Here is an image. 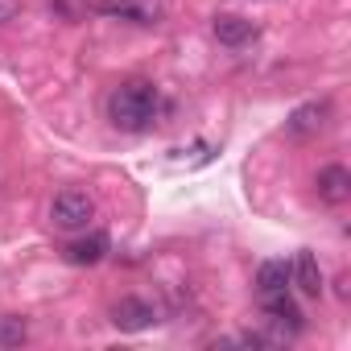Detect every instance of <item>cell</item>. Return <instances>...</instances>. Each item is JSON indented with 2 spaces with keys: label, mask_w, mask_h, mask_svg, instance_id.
I'll use <instances>...</instances> for the list:
<instances>
[{
  "label": "cell",
  "mask_w": 351,
  "mask_h": 351,
  "mask_svg": "<svg viewBox=\"0 0 351 351\" xmlns=\"http://www.w3.org/2000/svg\"><path fill=\"white\" fill-rule=\"evenodd\" d=\"M157 108H161V95L149 79H128L108 95V120L120 132H149L157 120Z\"/></svg>",
  "instance_id": "6da1fadb"
},
{
  "label": "cell",
  "mask_w": 351,
  "mask_h": 351,
  "mask_svg": "<svg viewBox=\"0 0 351 351\" xmlns=\"http://www.w3.org/2000/svg\"><path fill=\"white\" fill-rule=\"evenodd\" d=\"M91 215H95V203H91V195L87 191H62L54 203H50V223L58 228V232H83L87 223H91Z\"/></svg>",
  "instance_id": "7a4b0ae2"
},
{
  "label": "cell",
  "mask_w": 351,
  "mask_h": 351,
  "mask_svg": "<svg viewBox=\"0 0 351 351\" xmlns=\"http://www.w3.org/2000/svg\"><path fill=\"white\" fill-rule=\"evenodd\" d=\"M112 322H116V330H128V335L149 330V326L157 322V306L145 302V298H120V302L112 306Z\"/></svg>",
  "instance_id": "3957f363"
},
{
  "label": "cell",
  "mask_w": 351,
  "mask_h": 351,
  "mask_svg": "<svg viewBox=\"0 0 351 351\" xmlns=\"http://www.w3.org/2000/svg\"><path fill=\"white\" fill-rule=\"evenodd\" d=\"M326 120H330V99H314V104H302V108H293L289 112V120H285V132L289 136H318L322 128H326Z\"/></svg>",
  "instance_id": "277c9868"
},
{
  "label": "cell",
  "mask_w": 351,
  "mask_h": 351,
  "mask_svg": "<svg viewBox=\"0 0 351 351\" xmlns=\"http://www.w3.org/2000/svg\"><path fill=\"white\" fill-rule=\"evenodd\" d=\"M261 310L269 314V322H273V326H277L285 339L302 330V310L293 306L289 289H281V293H261Z\"/></svg>",
  "instance_id": "5b68a950"
},
{
  "label": "cell",
  "mask_w": 351,
  "mask_h": 351,
  "mask_svg": "<svg viewBox=\"0 0 351 351\" xmlns=\"http://www.w3.org/2000/svg\"><path fill=\"white\" fill-rule=\"evenodd\" d=\"M318 199L322 203H330V207H339V203H347L351 199V173L343 169V165H326V169H318Z\"/></svg>",
  "instance_id": "8992f818"
},
{
  "label": "cell",
  "mask_w": 351,
  "mask_h": 351,
  "mask_svg": "<svg viewBox=\"0 0 351 351\" xmlns=\"http://www.w3.org/2000/svg\"><path fill=\"white\" fill-rule=\"evenodd\" d=\"M289 285H298L306 298H318L322 293V269H318L314 252H298L289 261Z\"/></svg>",
  "instance_id": "52a82bcc"
},
{
  "label": "cell",
  "mask_w": 351,
  "mask_h": 351,
  "mask_svg": "<svg viewBox=\"0 0 351 351\" xmlns=\"http://www.w3.org/2000/svg\"><path fill=\"white\" fill-rule=\"evenodd\" d=\"M215 38L223 42V46H248L252 38H256V25L248 21V17H236V13H223V17H215Z\"/></svg>",
  "instance_id": "ba28073f"
},
{
  "label": "cell",
  "mask_w": 351,
  "mask_h": 351,
  "mask_svg": "<svg viewBox=\"0 0 351 351\" xmlns=\"http://www.w3.org/2000/svg\"><path fill=\"white\" fill-rule=\"evenodd\" d=\"M104 252H108V236L104 232H91V236L66 244V261L71 265H95V261H104Z\"/></svg>",
  "instance_id": "9c48e42d"
},
{
  "label": "cell",
  "mask_w": 351,
  "mask_h": 351,
  "mask_svg": "<svg viewBox=\"0 0 351 351\" xmlns=\"http://www.w3.org/2000/svg\"><path fill=\"white\" fill-rule=\"evenodd\" d=\"M256 289L261 293H281L289 289V261H265L256 269Z\"/></svg>",
  "instance_id": "30bf717a"
},
{
  "label": "cell",
  "mask_w": 351,
  "mask_h": 351,
  "mask_svg": "<svg viewBox=\"0 0 351 351\" xmlns=\"http://www.w3.org/2000/svg\"><path fill=\"white\" fill-rule=\"evenodd\" d=\"M25 318H17V314H9V318H0V343L5 347H21L25 343Z\"/></svg>",
  "instance_id": "8fae6325"
},
{
  "label": "cell",
  "mask_w": 351,
  "mask_h": 351,
  "mask_svg": "<svg viewBox=\"0 0 351 351\" xmlns=\"http://www.w3.org/2000/svg\"><path fill=\"white\" fill-rule=\"evenodd\" d=\"M99 13H108V17H145L136 9V0H99Z\"/></svg>",
  "instance_id": "7c38bea8"
},
{
  "label": "cell",
  "mask_w": 351,
  "mask_h": 351,
  "mask_svg": "<svg viewBox=\"0 0 351 351\" xmlns=\"http://www.w3.org/2000/svg\"><path fill=\"white\" fill-rule=\"evenodd\" d=\"M17 9H21L17 0H0V25H5V21H13V17H17Z\"/></svg>",
  "instance_id": "4fadbf2b"
}]
</instances>
